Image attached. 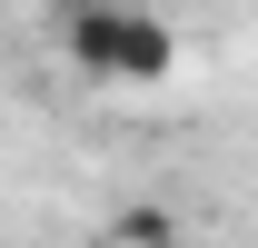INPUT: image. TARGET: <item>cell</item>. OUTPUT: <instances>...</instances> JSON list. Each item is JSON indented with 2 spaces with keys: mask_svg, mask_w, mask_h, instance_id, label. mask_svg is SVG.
<instances>
[{
  "mask_svg": "<svg viewBox=\"0 0 258 248\" xmlns=\"http://www.w3.org/2000/svg\"><path fill=\"white\" fill-rule=\"evenodd\" d=\"M70 60L90 80H119V90H149L179 70V30L159 10H70Z\"/></svg>",
  "mask_w": 258,
  "mask_h": 248,
  "instance_id": "obj_1",
  "label": "cell"
},
{
  "mask_svg": "<svg viewBox=\"0 0 258 248\" xmlns=\"http://www.w3.org/2000/svg\"><path fill=\"white\" fill-rule=\"evenodd\" d=\"M99 248H189V218L169 209V199H129V209H109Z\"/></svg>",
  "mask_w": 258,
  "mask_h": 248,
  "instance_id": "obj_2",
  "label": "cell"
},
{
  "mask_svg": "<svg viewBox=\"0 0 258 248\" xmlns=\"http://www.w3.org/2000/svg\"><path fill=\"white\" fill-rule=\"evenodd\" d=\"M80 10H149V0H80Z\"/></svg>",
  "mask_w": 258,
  "mask_h": 248,
  "instance_id": "obj_3",
  "label": "cell"
}]
</instances>
